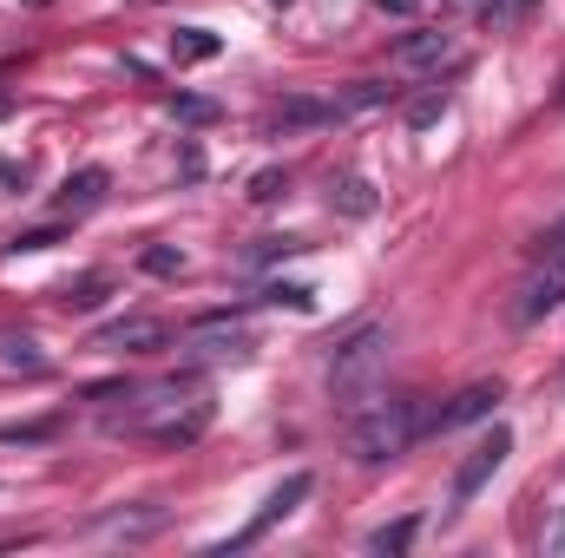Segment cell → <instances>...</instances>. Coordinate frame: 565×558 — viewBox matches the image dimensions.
<instances>
[{
	"instance_id": "cell-1",
	"label": "cell",
	"mask_w": 565,
	"mask_h": 558,
	"mask_svg": "<svg viewBox=\"0 0 565 558\" xmlns=\"http://www.w3.org/2000/svg\"><path fill=\"white\" fill-rule=\"evenodd\" d=\"M126 415H106V433H139L158 447H191L204 427H211V395L204 382L178 375V382H158V388H126Z\"/></svg>"
},
{
	"instance_id": "cell-2",
	"label": "cell",
	"mask_w": 565,
	"mask_h": 558,
	"mask_svg": "<svg viewBox=\"0 0 565 558\" xmlns=\"http://www.w3.org/2000/svg\"><path fill=\"white\" fill-rule=\"evenodd\" d=\"M422 433H427V408L415 395H369V401L349 408V453H355L362 466L402 460Z\"/></svg>"
},
{
	"instance_id": "cell-3",
	"label": "cell",
	"mask_w": 565,
	"mask_h": 558,
	"mask_svg": "<svg viewBox=\"0 0 565 558\" xmlns=\"http://www.w3.org/2000/svg\"><path fill=\"white\" fill-rule=\"evenodd\" d=\"M388 368V322H355L335 348H329V395L342 408L375 395V375Z\"/></svg>"
},
{
	"instance_id": "cell-4",
	"label": "cell",
	"mask_w": 565,
	"mask_h": 558,
	"mask_svg": "<svg viewBox=\"0 0 565 558\" xmlns=\"http://www.w3.org/2000/svg\"><path fill=\"white\" fill-rule=\"evenodd\" d=\"M507 453H513V433H507V427L480 433V440H473V453L454 466V486H447V513H467V506H473V493H480V486H487V480L507 466Z\"/></svg>"
},
{
	"instance_id": "cell-5",
	"label": "cell",
	"mask_w": 565,
	"mask_h": 558,
	"mask_svg": "<svg viewBox=\"0 0 565 558\" xmlns=\"http://www.w3.org/2000/svg\"><path fill=\"white\" fill-rule=\"evenodd\" d=\"M309 486H316L309 473H289L282 486H270V500H264V506H257V513L244 519V533H231V546H224V552H250V546H257V539H264L270 526H282V519H289V513H296V506L309 500Z\"/></svg>"
},
{
	"instance_id": "cell-6",
	"label": "cell",
	"mask_w": 565,
	"mask_h": 558,
	"mask_svg": "<svg viewBox=\"0 0 565 558\" xmlns=\"http://www.w3.org/2000/svg\"><path fill=\"white\" fill-rule=\"evenodd\" d=\"M559 302H565V250H540L533 277L520 289V322H546Z\"/></svg>"
},
{
	"instance_id": "cell-7",
	"label": "cell",
	"mask_w": 565,
	"mask_h": 558,
	"mask_svg": "<svg viewBox=\"0 0 565 558\" xmlns=\"http://www.w3.org/2000/svg\"><path fill=\"white\" fill-rule=\"evenodd\" d=\"M500 395H507L500 382H467V388H460L454 401H440V408L427 415V433H454V427H473V420H487Z\"/></svg>"
},
{
	"instance_id": "cell-8",
	"label": "cell",
	"mask_w": 565,
	"mask_h": 558,
	"mask_svg": "<svg viewBox=\"0 0 565 558\" xmlns=\"http://www.w3.org/2000/svg\"><path fill=\"white\" fill-rule=\"evenodd\" d=\"M231 315H204L198 322V335H191V362H250V335L244 329H224Z\"/></svg>"
},
{
	"instance_id": "cell-9",
	"label": "cell",
	"mask_w": 565,
	"mask_h": 558,
	"mask_svg": "<svg viewBox=\"0 0 565 558\" xmlns=\"http://www.w3.org/2000/svg\"><path fill=\"white\" fill-rule=\"evenodd\" d=\"M106 191H113V171H106V164H79V171L60 184L53 211H60V217H86V211H99V204H106Z\"/></svg>"
},
{
	"instance_id": "cell-10",
	"label": "cell",
	"mask_w": 565,
	"mask_h": 558,
	"mask_svg": "<svg viewBox=\"0 0 565 558\" xmlns=\"http://www.w3.org/2000/svg\"><path fill=\"white\" fill-rule=\"evenodd\" d=\"M171 342V329L158 322V315H126V322H113L106 335H99V348H119V355H151V348H164Z\"/></svg>"
},
{
	"instance_id": "cell-11",
	"label": "cell",
	"mask_w": 565,
	"mask_h": 558,
	"mask_svg": "<svg viewBox=\"0 0 565 558\" xmlns=\"http://www.w3.org/2000/svg\"><path fill=\"white\" fill-rule=\"evenodd\" d=\"M447 60H460V40H454V33H408V40L395 46V66H408V73L447 66Z\"/></svg>"
},
{
	"instance_id": "cell-12",
	"label": "cell",
	"mask_w": 565,
	"mask_h": 558,
	"mask_svg": "<svg viewBox=\"0 0 565 558\" xmlns=\"http://www.w3.org/2000/svg\"><path fill=\"white\" fill-rule=\"evenodd\" d=\"M329 119H342L335 99H282V106H270V132H302V126H329Z\"/></svg>"
},
{
	"instance_id": "cell-13",
	"label": "cell",
	"mask_w": 565,
	"mask_h": 558,
	"mask_svg": "<svg viewBox=\"0 0 565 558\" xmlns=\"http://www.w3.org/2000/svg\"><path fill=\"white\" fill-rule=\"evenodd\" d=\"M329 204H335L342 217H375V184H369V178H342V184L329 191Z\"/></svg>"
},
{
	"instance_id": "cell-14",
	"label": "cell",
	"mask_w": 565,
	"mask_h": 558,
	"mask_svg": "<svg viewBox=\"0 0 565 558\" xmlns=\"http://www.w3.org/2000/svg\"><path fill=\"white\" fill-rule=\"evenodd\" d=\"M0 368H26V375H40V368H46V355H40V342H33V335H0Z\"/></svg>"
},
{
	"instance_id": "cell-15",
	"label": "cell",
	"mask_w": 565,
	"mask_h": 558,
	"mask_svg": "<svg viewBox=\"0 0 565 558\" xmlns=\"http://www.w3.org/2000/svg\"><path fill=\"white\" fill-rule=\"evenodd\" d=\"M171 53L178 60H217V33L211 26H178L171 33Z\"/></svg>"
},
{
	"instance_id": "cell-16",
	"label": "cell",
	"mask_w": 565,
	"mask_h": 558,
	"mask_svg": "<svg viewBox=\"0 0 565 558\" xmlns=\"http://www.w3.org/2000/svg\"><path fill=\"white\" fill-rule=\"evenodd\" d=\"M415 533H422V519L408 513V519H395V526H375L369 533V552H408L415 546Z\"/></svg>"
},
{
	"instance_id": "cell-17",
	"label": "cell",
	"mask_w": 565,
	"mask_h": 558,
	"mask_svg": "<svg viewBox=\"0 0 565 558\" xmlns=\"http://www.w3.org/2000/svg\"><path fill=\"white\" fill-rule=\"evenodd\" d=\"M164 526V513H113V519H93V533H119V539H145V533H158Z\"/></svg>"
},
{
	"instance_id": "cell-18",
	"label": "cell",
	"mask_w": 565,
	"mask_h": 558,
	"mask_svg": "<svg viewBox=\"0 0 565 558\" xmlns=\"http://www.w3.org/2000/svg\"><path fill=\"white\" fill-rule=\"evenodd\" d=\"M66 315H86V309H99L106 302V277H79V282H66Z\"/></svg>"
},
{
	"instance_id": "cell-19",
	"label": "cell",
	"mask_w": 565,
	"mask_h": 558,
	"mask_svg": "<svg viewBox=\"0 0 565 558\" xmlns=\"http://www.w3.org/2000/svg\"><path fill=\"white\" fill-rule=\"evenodd\" d=\"M440 112H447V86H434V93H422V99L408 106V126L427 132V126H440Z\"/></svg>"
},
{
	"instance_id": "cell-20",
	"label": "cell",
	"mask_w": 565,
	"mask_h": 558,
	"mask_svg": "<svg viewBox=\"0 0 565 558\" xmlns=\"http://www.w3.org/2000/svg\"><path fill=\"white\" fill-rule=\"evenodd\" d=\"M139 264L151 270V277H178V270H184V250H171V244H151Z\"/></svg>"
},
{
	"instance_id": "cell-21",
	"label": "cell",
	"mask_w": 565,
	"mask_h": 558,
	"mask_svg": "<svg viewBox=\"0 0 565 558\" xmlns=\"http://www.w3.org/2000/svg\"><path fill=\"white\" fill-rule=\"evenodd\" d=\"M53 244H60V230L46 224V230H20V237H13L7 250H13V257H33V250H53Z\"/></svg>"
},
{
	"instance_id": "cell-22",
	"label": "cell",
	"mask_w": 565,
	"mask_h": 558,
	"mask_svg": "<svg viewBox=\"0 0 565 558\" xmlns=\"http://www.w3.org/2000/svg\"><path fill=\"white\" fill-rule=\"evenodd\" d=\"M60 433V420H20V427H0V440L13 447V440H53Z\"/></svg>"
},
{
	"instance_id": "cell-23",
	"label": "cell",
	"mask_w": 565,
	"mask_h": 558,
	"mask_svg": "<svg viewBox=\"0 0 565 558\" xmlns=\"http://www.w3.org/2000/svg\"><path fill=\"white\" fill-rule=\"evenodd\" d=\"M526 7H533V0H480V20H487V26H507V20H520Z\"/></svg>"
},
{
	"instance_id": "cell-24",
	"label": "cell",
	"mask_w": 565,
	"mask_h": 558,
	"mask_svg": "<svg viewBox=\"0 0 565 558\" xmlns=\"http://www.w3.org/2000/svg\"><path fill=\"white\" fill-rule=\"evenodd\" d=\"M171 112H178V119H191V126L217 119V106H211V99H191V93H184V99H171Z\"/></svg>"
},
{
	"instance_id": "cell-25",
	"label": "cell",
	"mask_w": 565,
	"mask_h": 558,
	"mask_svg": "<svg viewBox=\"0 0 565 558\" xmlns=\"http://www.w3.org/2000/svg\"><path fill=\"white\" fill-rule=\"evenodd\" d=\"M264 302H289V309H309V289H302V282H270V289H264Z\"/></svg>"
},
{
	"instance_id": "cell-26",
	"label": "cell",
	"mask_w": 565,
	"mask_h": 558,
	"mask_svg": "<svg viewBox=\"0 0 565 558\" xmlns=\"http://www.w3.org/2000/svg\"><path fill=\"white\" fill-rule=\"evenodd\" d=\"M250 197H257V204L282 197V171H257V178H250Z\"/></svg>"
},
{
	"instance_id": "cell-27",
	"label": "cell",
	"mask_w": 565,
	"mask_h": 558,
	"mask_svg": "<svg viewBox=\"0 0 565 558\" xmlns=\"http://www.w3.org/2000/svg\"><path fill=\"white\" fill-rule=\"evenodd\" d=\"M0 184H13V191H20V184H26V164H13V158H0Z\"/></svg>"
},
{
	"instance_id": "cell-28",
	"label": "cell",
	"mask_w": 565,
	"mask_h": 558,
	"mask_svg": "<svg viewBox=\"0 0 565 558\" xmlns=\"http://www.w3.org/2000/svg\"><path fill=\"white\" fill-rule=\"evenodd\" d=\"M540 250H565V217L553 224V230H540Z\"/></svg>"
},
{
	"instance_id": "cell-29",
	"label": "cell",
	"mask_w": 565,
	"mask_h": 558,
	"mask_svg": "<svg viewBox=\"0 0 565 558\" xmlns=\"http://www.w3.org/2000/svg\"><path fill=\"white\" fill-rule=\"evenodd\" d=\"M382 13H415V0H375Z\"/></svg>"
},
{
	"instance_id": "cell-30",
	"label": "cell",
	"mask_w": 565,
	"mask_h": 558,
	"mask_svg": "<svg viewBox=\"0 0 565 558\" xmlns=\"http://www.w3.org/2000/svg\"><path fill=\"white\" fill-rule=\"evenodd\" d=\"M7 112H13V99H7V93H0V119H7Z\"/></svg>"
},
{
	"instance_id": "cell-31",
	"label": "cell",
	"mask_w": 565,
	"mask_h": 558,
	"mask_svg": "<svg viewBox=\"0 0 565 558\" xmlns=\"http://www.w3.org/2000/svg\"><path fill=\"white\" fill-rule=\"evenodd\" d=\"M33 7H46V0H33Z\"/></svg>"
},
{
	"instance_id": "cell-32",
	"label": "cell",
	"mask_w": 565,
	"mask_h": 558,
	"mask_svg": "<svg viewBox=\"0 0 565 558\" xmlns=\"http://www.w3.org/2000/svg\"><path fill=\"white\" fill-rule=\"evenodd\" d=\"M277 7H289V0H277Z\"/></svg>"
}]
</instances>
